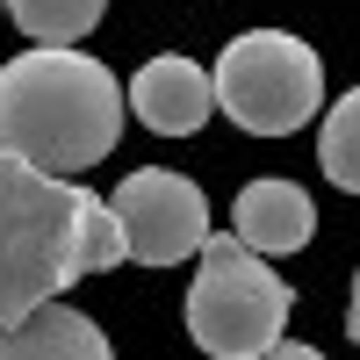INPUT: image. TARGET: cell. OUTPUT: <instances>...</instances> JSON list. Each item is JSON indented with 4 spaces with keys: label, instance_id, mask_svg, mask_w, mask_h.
Instances as JSON below:
<instances>
[{
    "label": "cell",
    "instance_id": "6da1fadb",
    "mask_svg": "<svg viewBox=\"0 0 360 360\" xmlns=\"http://www.w3.org/2000/svg\"><path fill=\"white\" fill-rule=\"evenodd\" d=\"M123 224L101 195L0 152V324L58 303L72 281L123 266Z\"/></svg>",
    "mask_w": 360,
    "mask_h": 360
},
{
    "label": "cell",
    "instance_id": "7a4b0ae2",
    "mask_svg": "<svg viewBox=\"0 0 360 360\" xmlns=\"http://www.w3.org/2000/svg\"><path fill=\"white\" fill-rule=\"evenodd\" d=\"M123 108H130V86L101 58H86L72 44L65 51L29 44L22 58L0 65V152L72 180L115 152Z\"/></svg>",
    "mask_w": 360,
    "mask_h": 360
},
{
    "label": "cell",
    "instance_id": "3957f363",
    "mask_svg": "<svg viewBox=\"0 0 360 360\" xmlns=\"http://www.w3.org/2000/svg\"><path fill=\"white\" fill-rule=\"evenodd\" d=\"M195 288H188V339L209 360H259L266 346H281L288 332V310H295V288L266 266L245 238H217L195 252Z\"/></svg>",
    "mask_w": 360,
    "mask_h": 360
},
{
    "label": "cell",
    "instance_id": "277c9868",
    "mask_svg": "<svg viewBox=\"0 0 360 360\" xmlns=\"http://www.w3.org/2000/svg\"><path fill=\"white\" fill-rule=\"evenodd\" d=\"M217 108L252 137H295L324 101V58L288 29H245L217 65Z\"/></svg>",
    "mask_w": 360,
    "mask_h": 360
},
{
    "label": "cell",
    "instance_id": "5b68a950",
    "mask_svg": "<svg viewBox=\"0 0 360 360\" xmlns=\"http://www.w3.org/2000/svg\"><path fill=\"white\" fill-rule=\"evenodd\" d=\"M108 209L123 224L130 259H144V266H180L209 245V195L173 166H137L108 195Z\"/></svg>",
    "mask_w": 360,
    "mask_h": 360
},
{
    "label": "cell",
    "instance_id": "8992f818",
    "mask_svg": "<svg viewBox=\"0 0 360 360\" xmlns=\"http://www.w3.org/2000/svg\"><path fill=\"white\" fill-rule=\"evenodd\" d=\"M130 108H137V123L159 130V137H195L209 115H217V72H202L195 58H180V51H159V58L137 65Z\"/></svg>",
    "mask_w": 360,
    "mask_h": 360
},
{
    "label": "cell",
    "instance_id": "52a82bcc",
    "mask_svg": "<svg viewBox=\"0 0 360 360\" xmlns=\"http://www.w3.org/2000/svg\"><path fill=\"white\" fill-rule=\"evenodd\" d=\"M231 231L245 238L259 259L303 252L310 231H317V202H310V188H295V180H252V188H238V202H231Z\"/></svg>",
    "mask_w": 360,
    "mask_h": 360
},
{
    "label": "cell",
    "instance_id": "ba28073f",
    "mask_svg": "<svg viewBox=\"0 0 360 360\" xmlns=\"http://www.w3.org/2000/svg\"><path fill=\"white\" fill-rule=\"evenodd\" d=\"M0 360H115V346L86 310L44 303L15 324H0Z\"/></svg>",
    "mask_w": 360,
    "mask_h": 360
},
{
    "label": "cell",
    "instance_id": "9c48e42d",
    "mask_svg": "<svg viewBox=\"0 0 360 360\" xmlns=\"http://www.w3.org/2000/svg\"><path fill=\"white\" fill-rule=\"evenodd\" d=\"M108 15V0H8V22L22 29L29 44H79L86 29Z\"/></svg>",
    "mask_w": 360,
    "mask_h": 360
},
{
    "label": "cell",
    "instance_id": "30bf717a",
    "mask_svg": "<svg viewBox=\"0 0 360 360\" xmlns=\"http://www.w3.org/2000/svg\"><path fill=\"white\" fill-rule=\"evenodd\" d=\"M317 166L332 188L360 195V86L353 94L332 101V115H324V130H317Z\"/></svg>",
    "mask_w": 360,
    "mask_h": 360
},
{
    "label": "cell",
    "instance_id": "8fae6325",
    "mask_svg": "<svg viewBox=\"0 0 360 360\" xmlns=\"http://www.w3.org/2000/svg\"><path fill=\"white\" fill-rule=\"evenodd\" d=\"M259 360H324L317 346H303V339H281V346H266Z\"/></svg>",
    "mask_w": 360,
    "mask_h": 360
},
{
    "label": "cell",
    "instance_id": "7c38bea8",
    "mask_svg": "<svg viewBox=\"0 0 360 360\" xmlns=\"http://www.w3.org/2000/svg\"><path fill=\"white\" fill-rule=\"evenodd\" d=\"M346 332H353V346H360V274H353V310H346Z\"/></svg>",
    "mask_w": 360,
    "mask_h": 360
},
{
    "label": "cell",
    "instance_id": "4fadbf2b",
    "mask_svg": "<svg viewBox=\"0 0 360 360\" xmlns=\"http://www.w3.org/2000/svg\"><path fill=\"white\" fill-rule=\"evenodd\" d=\"M0 15H8V0H0Z\"/></svg>",
    "mask_w": 360,
    "mask_h": 360
}]
</instances>
